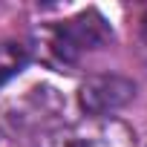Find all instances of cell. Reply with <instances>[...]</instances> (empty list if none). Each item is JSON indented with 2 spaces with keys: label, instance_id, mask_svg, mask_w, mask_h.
<instances>
[{
  "label": "cell",
  "instance_id": "6da1fadb",
  "mask_svg": "<svg viewBox=\"0 0 147 147\" xmlns=\"http://www.w3.org/2000/svg\"><path fill=\"white\" fill-rule=\"evenodd\" d=\"M113 40V29L110 23L98 15V12H81L75 18H69L63 23H58L49 35V49L58 61L63 63H75L81 61L87 52L104 46Z\"/></svg>",
  "mask_w": 147,
  "mask_h": 147
},
{
  "label": "cell",
  "instance_id": "7a4b0ae2",
  "mask_svg": "<svg viewBox=\"0 0 147 147\" xmlns=\"http://www.w3.org/2000/svg\"><path fill=\"white\" fill-rule=\"evenodd\" d=\"M46 147H136V136L118 118H87L55 133Z\"/></svg>",
  "mask_w": 147,
  "mask_h": 147
},
{
  "label": "cell",
  "instance_id": "3957f363",
  "mask_svg": "<svg viewBox=\"0 0 147 147\" xmlns=\"http://www.w3.org/2000/svg\"><path fill=\"white\" fill-rule=\"evenodd\" d=\"M133 98H136V84L115 72L92 75L78 87V104L90 118H110V113L127 107Z\"/></svg>",
  "mask_w": 147,
  "mask_h": 147
},
{
  "label": "cell",
  "instance_id": "277c9868",
  "mask_svg": "<svg viewBox=\"0 0 147 147\" xmlns=\"http://www.w3.org/2000/svg\"><path fill=\"white\" fill-rule=\"evenodd\" d=\"M29 63V46L20 40H0V84L15 78Z\"/></svg>",
  "mask_w": 147,
  "mask_h": 147
},
{
  "label": "cell",
  "instance_id": "5b68a950",
  "mask_svg": "<svg viewBox=\"0 0 147 147\" xmlns=\"http://www.w3.org/2000/svg\"><path fill=\"white\" fill-rule=\"evenodd\" d=\"M141 38H144V43H147V12L141 15Z\"/></svg>",
  "mask_w": 147,
  "mask_h": 147
}]
</instances>
